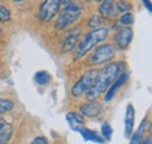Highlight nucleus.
Wrapping results in <instances>:
<instances>
[{
    "instance_id": "21",
    "label": "nucleus",
    "mask_w": 152,
    "mask_h": 144,
    "mask_svg": "<svg viewBox=\"0 0 152 144\" xmlns=\"http://www.w3.org/2000/svg\"><path fill=\"white\" fill-rule=\"evenodd\" d=\"M119 22H121L122 25H124V26H131L133 22H134V17H133L132 13L126 12V13H124V14L121 17Z\"/></svg>"
},
{
    "instance_id": "29",
    "label": "nucleus",
    "mask_w": 152,
    "mask_h": 144,
    "mask_svg": "<svg viewBox=\"0 0 152 144\" xmlns=\"http://www.w3.org/2000/svg\"><path fill=\"white\" fill-rule=\"evenodd\" d=\"M95 1H98V2H102L103 0H95Z\"/></svg>"
},
{
    "instance_id": "28",
    "label": "nucleus",
    "mask_w": 152,
    "mask_h": 144,
    "mask_svg": "<svg viewBox=\"0 0 152 144\" xmlns=\"http://www.w3.org/2000/svg\"><path fill=\"white\" fill-rule=\"evenodd\" d=\"M14 1H17V2H20V1H23V0H14Z\"/></svg>"
},
{
    "instance_id": "24",
    "label": "nucleus",
    "mask_w": 152,
    "mask_h": 144,
    "mask_svg": "<svg viewBox=\"0 0 152 144\" xmlns=\"http://www.w3.org/2000/svg\"><path fill=\"white\" fill-rule=\"evenodd\" d=\"M31 144H48V141L46 137H42V136H39V137H35L32 143Z\"/></svg>"
},
{
    "instance_id": "22",
    "label": "nucleus",
    "mask_w": 152,
    "mask_h": 144,
    "mask_svg": "<svg viewBox=\"0 0 152 144\" xmlns=\"http://www.w3.org/2000/svg\"><path fill=\"white\" fill-rule=\"evenodd\" d=\"M11 20V12L7 7L0 6V22H7Z\"/></svg>"
},
{
    "instance_id": "16",
    "label": "nucleus",
    "mask_w": 152,
    "mask_h": 144,
    "mask_svg": "<svg viewBox=\"0 0 152 144\" xmlns=\"http://www.w3.org/2000/svg\"><path fill=\"white\" fill-rule=\"evenodd\" d=\"M145 130H146V121L144 120L142 123H140V126L138 128V130L136 131V132H132L131 134V138H130V142L129 144H140L142 143V140H143V136H144V132H145Z\"/></svg>"
},
{
    "instance_id": "23",
    "label": "nucleus",
    "mask_w": 152,
    "mask_h": 144,
    "mask_svg": "<svg viewBox=\"0 0 152 144\" xmlns=\"http://www.w3.org/2000/svg\"><path fill=\"white\" fill-rule=\"evenodd\" d=\"M101 22H102V18L99 15H93L88 20V26L90 28H98Z\"/></svg>"
},
{
    "instance_id": "5",
    "label": "nucleus",
    "mask_w": 152,
    "mask_h": 144,
    "mask_svg": "<svg viewBox=\"0 0 152 144\" xmlns=\"http://www.w3.org/2000/svg\"><path fill=\"white\" fill-rule=\"evenodd\" d=\"M115 56V48L113 45H101L99 47H97L94 52V54L90 57V62L93 65H103L109 62L113 57Z\"/></svg>"
},
{
    "instance_id": "17",
    "label": "nucleus",
    "mask_w": 152,
    "mask_h": 144,
    "mask_svg": "<svg viewBox=\"0 0 152 144\" xmlns=\"http://www.w3.org/2000/svg\"><path fill=\"white\" fill-rule=\"evenodd\" d=\"M34 79H35V82L38 83L39 86H47L52 81V76L47 71H39V72H37L35 75H34Z\"/></svg>"
},
{
    "instance_id": "1",
    "label": "nucleus",
    "mask_w": 152,
    "mask_h": 144,
    "mask_svg": "<svg viewBox=\"0 0 152 144\" xmlns=\"http://www.w3.org/2000/svg\"><path fill=\"white\" fill-rule=\"evenodd\" d=\"M122 73V66L118 62L109 63L102 71H99L94 86L87 91V98L93 101L96 100L99 95L105 93L109 86L115 81V79Z\"/></svg>"
},
{
    "instance_id": "2",
    "label": "nucleus",
    "mask_w": 152,
    "mask_h": 144,
    "mask_svg": "<svg viewBox=\"0 0 152 144\" xmlns=\"http://www.w3.org/2000/svg\"><path fill=\"white\" fill-rule=\"evenodd\" d=\"M109 35V29L107 27H99L95 28L91 32H89L84 39L81 41V43L77 47V52L75 55V60L83 57L90 49H93L95 46L104 42Z\"/></svg>"
},
{
    "instance_id": "20",
    "label": "nucleus",
    "mask_w": 152,
    "mask_h": 144,
    "mask_svg": "<svg viewBox=\"0 0 152 144\" xmlns=\"http://www.w3.org/2000/svg\"><path fill=\"white\" fill-rule=\"evenodd\" d=\"M130 10H132V5L130 2H128L126 0H118L116 4V11L117 12H122V13H126L130 12Z\"/></svg>"
},
{
    "instance_id": "10",
    "label": "nucleus",
    "mask_w": 152,
    "mask_h": 144,
    "mask_svg": "<svg viewBox=\"0 0 152 144\" xmlns=\"http://www.w3.org/2000/svg\"><path fill=\"white\" fill-rule=\"evenodd\" d=\"M66 120L73 131L78 132L82 128H84V117L76 111H69L66 115Z\"/></svg>"
},
{
    "instance_id": "26",
    "label": "nucleus",
    "mask_w": 152,
    "mask_h": 144,
    "mask_svg": "<svg viewBox=\"0 0 152 144\" xmlns=\"http://www.w3.org/2000/svg\"><path fill=\"white\" fill-rule=\"evenodd\" d=\"M73 2V0H60V5L62 7H67L68 5H70Z\"/></svg>"
},
{
    "instance_id": "9",
    "label": "nucleus",
    "mask_w": 152,
    "mask_h": 144,
    "mask_svg": "<svg viewBox=\"0 0 152 144\" xmlns=\"http://www.w3.org/2000/svg\"><path fill=\"white\" fill-rule=\"evenodd\" d=\"M80 34H81V27H76L66 36L64 42H63V47H62V52L63 53H69V52H72L74 49V47H75L77 41H78Z\"/></svg>"
},
{
    "instance_id": "18",
    "label": "nucleus",
    "mask_w": 152,
    "mask_h": 144,
    "mask_svg": "<svg viewBox=\"0 0 152 144\" xmlns=\"http://www.w3.org/2000/svg\"><path fill=\"white\" fill-rule=\"evenodd\" d=\"M14 108V102L12 100L7 98H0V115H4L6 112H10Z\"/></svg>"
},
{
    "instance_id": "6",
    "label": "nucleus",
    "mask_w": 152,
    "mask_h": 144,
    "mask_svg": "<svg viewBox=\"0 0 152 144\" xmlns=\"http://www.w3.org/2000/svg\"><path fill=\"white\" fill-rule=\"evenodd\" d=\"M60 0H43L39 8V19L41 21H50L60 10Z\"/></svg>"
},
{
    "instance_id": "14",
    "label": "nucleus",
    "mask_w": 152,
    "mask_h": 144,
    "mask_svg": "<svg viewBox=\"0 0 152 144\" xmlns=\"http://www.w3.org/2000/svg\"><path fill=\"white\" fill-rule=\"evenodd\" d=\"M114 0H103L101 6L98 7V13L102 19H108L115 14Z\"/></svg>"
},
{
    "instance_id": "8",
    "label": "nucleus",
    "mask_w": 152,
    "mask_h": 144,
    "mask_svg": "<svg viewBox=\"0 0 152 144\" xmlns=\"http://www.w3.org/2000/svg\"><path fill=\"white\" fill-rule=\"evenodd\" d=\"M129 80V73L128 72H123L121 73L113 82V84H110V88L108 90V93L105 94V97H104V101L105 102H109L111 101L115 97V95L117 94V91L121 89Z\"/></svg>"
},
{
    "instance_id": "19",
    "label": "nucleus",
    "mask_w": 152,
    "mask_h": 144,
    "mask_svg": "<svg viewBox=\"0 0 152 144\" xmlns=\"http://www.w3.org/2000/svg\"><path fill=\"white\" fill-rule=\"evenodd\" d=\"M101 132L104 141H110L113 137V128L108 122H103L101 126Z\"/></svg>"
},
{
    "instance_id": "30",
    "label": "nucleus",
    "mask_w": 152,
    "mask_h": 144,
    "mask_svg": "<svg viewBox=\"0 0 152 144\" xmlns=\"http://www.w3.org/2000/svg\"><path fill=\"white\" fill-rule=\"evenodd\" d=\"M87 1H95V0H87Z\"/></svg>"
},
{
    "instance_id": "4",
    "label": "nucleus",
    "mask_w": 152,
    "mask_h": 144,
    "mask_svg": "<svg viewBox=\"0 0 152 144\" xmlns=\"http://www.w3.org/2000/svg\"><path fill=\"white\" fill-rule=\"evenodd\" d=\"M98 73H99V69H90V71L84 73L80 77V80L73 86L72 96L75 98H80L84 94H87V91L94 86L96 79L98 76Z\"/></svg>"
},
{
    "instance_id": "25",
    "label": "nucleus",
    "mask_w": 152,
    "mask_h": 144,
    "mask_svg": "<svg viewBox=\"0 0 152 144\" xmlns=\"http://www.w3.org/2000/svg\"><path fill=\"white\" fill-rule=\"evenodd\" d=\"M143 1V5L145 6V8L149 11V13L152 12V5H151V1L150 0H142Z\"/></svg>"
},
{
    "instance_id": "3",
    "label": "nucleus",
    "mask_w": 152,
    "mask_h": 144,
    "mask_svg": "<svg viewBox=\"0 0 152 144\" xmlns=\"http://www.w3.org/2000/svg\"><path fill=\"white\" fill-rule=\"evenodd\" d=\"M82 5L80 4H74L72 2L70 5H68L67 7H64L63 12L58 15L57 20L55 21V28L61 31L67 27H69L70 25H73L74 22H76L81 14H82Z\"/></svg>"
},
{
    "instance_id": "11",
    "label": "nucleus",
    "mask_w": 152,
    "mask_h": 144,
    "mask_svg": "<svg viewBox=\"0 0 152 144\" xmlns=\"http://www.w3.org/2000/svg\"><path fill=\"white\" fill-rule=\"evenodd\" d=\"M134 126V108L132 104H128L125 111V120H124V136L128 138L133 132Z\"/></svg>"
},
{
    "instance_id": "13",
    "label": "nucleus",
    "mask_w": 152,
    "mask_h": 144,
    "mask_svg": "<svg viewBox=\"0 0 152 144\" xmlns=\"http://www.w3.org/2000/svg\"><path fill=\"white\" fill-rule=\"evenodd\" d=\"M82 136V138L86 141V142H94L97 144H103L105 141L104 138L97 134L95 130H90V129H87V128H82L80 131H78Z\"/></svg>"
},
{
    "instance_id": "12",
    "label": "nucleus",
    "mask_w": 152,
    "mask_h": 144,
    "mask_svg": "<svg viewBox=\"0 0 152 144\" xmlns=\"http://www.w3.org/2000/svg\"><path fill=\"white\" fill-rule=\"evenodd\" d=\"M102 106L96 102H87L82 106H80V112L82 116L86 117H96L101 112Z\"/></svg>"
},
{
    "instance_id": "15",
    "label": "nucleus",
    "mask_w": 152,
    "mask_h": 144,
    "mask_svg": "<svg viewBox=\"0 0 152 144\" xmlns=\"http://www.w3.org/2000/svg\"><path fill=\"white\" fill-rule=\"evenodd\" d=\"M13 134V126L6 121H0V144H7Z\"/></svg>"
},
{
    "instance_id": "7",
    "label": "nucleus",
    "mask_w": 152,
    "mask_h": 144,
    "mask_svg": "<svg viewBox=\"0 0 152 144\" xmlns=\"http://www.w3.org/2000/svg\"><path fill=\"white\" fill-rule=\"evenodd\" d=\"M133 37V31L130 26H125L122 28L115 36V43L119 49H126Z\"/></svg>"
},
{
    "instance_id": "27",
    "label": "nucleus",
    "mask_w": 152,
    "mask_h": 144,
    "mask_svg": "<svg viewBox=\"0 0 152 144\" xmlns=\"http://www.w3.org/2000/svg\"><path fill=\"white\" fill-rule=\"evenodd\" d=\"M140 144H152L151 138H150V137H148V138H143V140H142V143Z\"/></svg>"
}]
</instances>
